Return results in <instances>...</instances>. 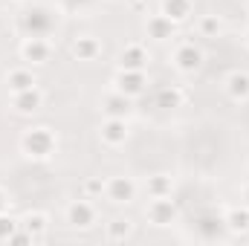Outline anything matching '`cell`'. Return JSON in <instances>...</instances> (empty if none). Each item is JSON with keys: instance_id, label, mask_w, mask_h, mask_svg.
Returning a JSON list of instances; mask_svg holds the SVG:
<instances>
[{"instance_id": "cell-1", "label": "cell", "mask_w": 249, "mask_h": 246, "mask_svg": "<svg viewBox=\"0 0 249 246\" xmlns=\"http://www.w3.org/2000/svg\"><path fill=\"white\" fill-rule=\"evenodd\" d=\"M20 151H23V157L35 159V162H47L58 154V133L47 124L26 127L20 136Z\"/></svg>"}, {"instance_id": "cell-2", "label": "cell", "mask_w": 249, "mask_h": 246, "mask_svg": "<svg viewBox=\"0 0 249 246\" xmlns=\"http://www.w3.org/2000/svg\"><path fill=\"white\" fill-rule=\"evenodd\" d=\"M171 67L183 75H191L203 67V50L194 44V41H180L171 53Z\"/></svg>"}, {"instance_id": "cell-3", "label": "cell", "mask_w": 249, "mask_h": 246, "mask_svg": "<svg viewBox=\"0 0 249 246\" xmlns=\"http://www.w3.org/2000/svg\"><path fill=\"white\" fill-rule=\"evenodd\" d=\"M64 217L72 229H90L96 220H99V209L90 197H81V200H72L67 209H64Z\"/></svg>"}, {"instance_id": "cell-4", "label": "cell", "mask_w": 249, "mask_h": 246, "mask_svg": "<svg viewBox=\"0 0 249 246\" xmlns=\"http://www.w3.org/2000/svg\"><path fill=\"white\" fill-rule=\"evenodd\" d=\"M145 217H148V223H154V226H171V223H177V217H180V209H177V203L171 200V197H151V203H148V209H145Z\"/></svg>"}, {"instance_id": "cell-5", "label": "cell", "mask_w": 249, "mask_h": 246, "mask_svg": "<svg viewBox=\"0 0 249 246\" xmlns=\"http://www.w3.org/2000/svg\"><path fill=\"white\" fill-rule=\"evenodd\" d=\"M18 53H20V61H26L29 67L32 64H47L53 58V41L44 38V35H26Z\"/></svg>"}, {"instance_id": "cell-6", "label": "cell", "mask_w": 249, "mask_h": 246, "mask_svg": "<svg viewBox=\"0 0 249 246\" xmlns=\"http://www.w3.org/2000/svg\"><path fill=\"white\" fill-rule=\"evenodd\" d=\"M113 90L124 93L127 99H139L148 90V72L145 70H119L113 78Z\"/></svg>"}, {"instance_id": "cell-7", "label": "cell", "mask_w": 249, "mask_h": 246, "mask_svg": "<svg viewBox=\"0 0 249 246\" xmlns=\"http://www.w3.org/2000/svg\"><path fill=\"white\" fill-rule=\"evenodd\" d=\"M136 197V183L124 174H116V177H107L105 180V200H110L113 206H127L133 203Z\"/></svg>"}, {"instance_id": "cell-8", "label": "cell", "mask_w": 249, "mask_h": 246, "mask_svg": "<svg viewBox=\"0 0 249 246\" xmlns=\"http://www.w3.org/2000/svg\"><path fill=\"white\" fill-rule=\"evenodd\" d=\"M99 136H102V145L107 148H122L130 136V124L127 119H116V116H107L102 127H99Z\"/></svg>"}, {"instance_id": "cell-9", "label": "cell", "mask_w": 249, "mask_h": 246, "mask_svg": "<svg viewBox=\"0 0 249 246\" xmlns=\"http://www.w3.org/2000/svg\"><path fill=\"white\" fill-rule=\"evenodd\" d=\"M9 105H12V110L20 113V116H35V113L44 107V93H41L38 87H32V90H20V93H12Z\"/></svg>"}, {"instance_id": "cell-10", "label": "cell", "mask_w": 249, "mask_h": 246, "mask_svg": "<svg viewBox=\"0 0 249 246\" xmlns=\"http://www.w3.org/2000/svg\"><path fill=\"white\" fill-rule=\"evenodd\" d=\"M145 32H148L151 41H174L177 38V23L171 18H165L162 12H157L145 20Z\"/></svg>"}, {"instance_id": "cell-11", "label": "cell", "mask_w": 249, "mask_h": 246, "mask_svg": "<svg viewBox=\"0 0 249 246\" xmlns=\"http://www.w3.org/2000/svg\"><path fill=\"white\" fill-rule=\"evenodd\" d=\"M20 229L29 235L32 244H41L47 238V232H50V214L47 211H26L20 217Z\"/></svg>"}, {"instance_id": "cell-12", "label": "cell", "mask_w": 249, "mask_h": 246, "mask_svg": "<svg viewBox=\"0 0 249 246\" xmlns=\"http://www.w3.org/2000/svg\"><path fill=\"white\" fill-rule=\"evenodd\" d=\"M223 90H226V96L235 105H247L249 102V72H244V70L229 72L226 81H223Z\"/></svg>"}, {"instance_id": "cell-13", "label": "cell", "mask_w": 249, "mask_h": 246, "mask_svg": "<svg viewBox=\"0 0 249 246\" xmlns=\"http://www.w3.org/2000/svg\"><path fill=\"white\" fill-rule=\"evenodd\" d=\"M148 61H151V55H148L145 44H139V41L127 44L119 53V70H148Z\"/></svg>"}, {"instance_id": "cell-14", "label": "cell", "mask_w": 249, "mask_h": 246, "mask_svg": "<svg viewBox=\"0 0 249 246\" xmlns=\"http://www.w3.org/2000/svg\"><path fill=\"white\" fill-rule=\"evenodd\" d=\"M6 87H9V93L32 90V87H38V75L32 72V67H29V64L15 67V70H9V72H6Z\"/></svg>"}, {"instance_id": "cell-15", "label": "cell", "mask_w": 249, "mask_h": 246, "mask_svg": "<svg viewBox=\"0 0 249 246\" xmlns=\"http://www.w3.org/2000/svg\"><path fill=\"white\" fill-rule=\"evenodd\" d=\"M70 50H72V58L75 61H96L102 55V41L96 35H78Z\"/></svg>"}, {"instance_id": "cell-16", "label": "cell", "mask_w": 249, "mask_h": 246, "mask_svg": "<svg viewBox=\"0 0 249 246\" xmlns=\"http://www.w3.org/2000/svg\"><path fill=\"white\" fill-rule=\"evenodd\" d=\"M232 235H247L249 232V209L247 206H229L223 211V220H220Z\"/></svg>"}, {"instance_id": "cell-17", "label": "cell", "mask_w": 249, "mask_h": 246, "mask_svg": "<svg viewBox=\"0 0 249 246\" xmlns=\"http://www.w3.org/2000/svg\"><path fill=\"white\" fill-rule=\"evenodd\" d=\"M133 113V99H127L124 93L113 90L107 99H105V116H116V119H127Z\"/></svg>"}, {"instance_id": "cell-18", "label": "cell", "mask_w": 249, "mask_h": 246, "mask_svg": "<svg viewBox=\"0 0 249 246\" xmlns=\"http://www.w3.org/2000/svg\"><path fill=\"white\" fill-rule=\"evenodd\" d=\"M130 235H133V220L130 217H113L105 226V241L107 244H124Z\"/></svg>"}, {"instance_id": "cell-19", "label": "cell", "mask_w": 249, "mask_h": 246, "mask_svg": "<svg viewBox=\"0 0 249 246\" xmlns=\"http://www.w3.org/2000/svg\"><path fill=\"white\" fill-rule=\"evenodd\" d=\"M191 12H194V3L191 0H162V15L171 18L177 26L186 23L188 18H191Z\"/></svg>"}, {"instance_id": "cell-20", "label": "cell", "mask_w": 249, "mask_h": 246, "mask_svg": "<svg viewBox=\"0 0 249 246\" xmlns=\"http://www.w3.org/2000/svg\"><path fill=\"white\" fill-rule=\"evenodd\" d=\"M23 26H26V32H29V35H44V38H47V32L53 29V18H50L47 12L35 9V12L23 15Z\"/></svg>"}, {"instance_id": "cell-21", "label": "cell", "mask_w": 249, "mask_h": 246, "mask_svg": "<svg viewBox=\"0 0 249 246\" xmlns=\"http://www.w3.org/2000/svg\"><path fill=\"white\" fill-rule=\"evenodd\" d=\"M148 197H171L174 194V177L171 174H154V177H148Z\"/></svg>"}, {"instance_id": "cell-22", "label": "cell", "mask_w": 249, "mask_h": 246, "mask_svg": "<svg viewBox=\"0 0 249 246\" xmlns=\"http://www.w3.org/2000/svg\"><path fill=\"white\" fill-rule=\"evenodd\" d=\"M223 29H226V26H223V18H220V15H203V18L197 20V32H200L203 38H209V41H212V38H220Z\"/></svg>"}, {"instance_id": "cell-23", "label": "cell", "mask_w": 249, "mask_h": 246, "mask_svg": "<svg viewBox=\"0 0 249 246\" xmlns=\"http://www.w3.org/2000/svg\"><path fill=\"white\" fill-rule=\"evenodd\" d=\"M18 229H20V220L12 217L9 211H3L0 214V244H12V238H15Z\"/></svg>"}, {"instance_id": "cell-24", "label": "cell", "mask_w": 249, "mask_h": 246, "mask_svg": "<svg viewBox=\"0 0 249 246\" xmlns=\"http://www.w3.org/2000/svg\"><path fill=\"white\" fill-rule=\"evenodd\" d=\"M157 105H160V107H180V105H183V90H180V87H162Z\"/></svg>"}, {"instance_id": "cell-25", "label": "cell", "mask_w": 249, "mask_h": 246, "mask_svg": "<svg viewBox=\"0 0 249 246\" xmlns=\"http://www.w3.org/2000/svg\"><path fill=\"white\" fill-rule=\"evenodd\" d=\"M81 194L90 197V200L105 197V180H102V177H87V180L81 183Z\"/></svg>"}, {"instance_id": "cell-26", "label": "cell", "mask_w": 249, "mask_h": 246, "mask_svg": "<svg viewBox=\"0 0 249 246\" xmlns=\"http://www.w3.org/2000/svg\"><path fill=\"white\" fill-rule=\"evenodd\" d=\"M9 206H12V200H9V191L0 185V214H3V211H9Z\"/></svg>"}, {"instance_id": "cell-27", "label": "cell", "mask_w": 249, "mask_h": 246, "mask_svg": "<svg viewBox=\"0 0 249 246\" xmlns=\"http://www.w3.org/2000/svg\"><path fill=\"white\" fill-rule=\"evenodd\" d=\"M244 206L249 209V183H247V188H244Z\"/></svg>"}, {"instance_id": "cell-28", "label": "cell", "mask_w": 249, "mask_h": 246, "mask_svg": "<svg viewBox=\"0 0 249 246\" xmlns=\"http://www.w3.org/2000/svg\"><path fill=\"white\" fill-rule=\"evenodd\" d=\"M244 44H247V50H249V29H247V35H244Z\"/></svg>"}, {"instance_id": "cell-29", "label": "cell", "mask_w": 249, "mask_h": 246, "mask_svg": "<svg viewBox=\"0 0 249 246\" xmlns=\"http://www.w3.org/2000/svg\"><path fill=\"white\" fill-rule=\"evenodd\" d=\"M12 3H23V0H12Z\"/></svg>"}, {"instance_id": "cell-30", "label": "cell", "mask_w": 249, "mask_h": 246, "mask_svg": "<svg viewBox=\"0 0 249 246\" xmlns=\"http://www.w3.org/2000/svg\"><path fill=\"white\" fill-rule=\"evenodd\" d=\"M247 15H249V3H247Z\"/></svg>"}]
</instances>
